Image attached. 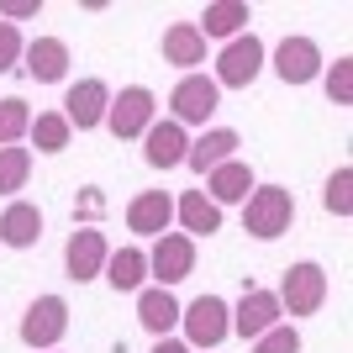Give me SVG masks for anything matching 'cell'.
I'll list each match as a JSON object with an SVG mask.
<instances>
[{
	"label": "cell",
	"instance_id": "1",
	"mask_svg": "<svg viewBox=\"0 0 353 353\" xmlns=\"http://www.w3.org/2000/svg\"><path fill=\"white\" fill-rule=\"evenodd\" d=\"M290 221H295V195L285 190V185H253V195L243 201V227H248L259 243L285 237Z\"/></svg>",
	"mask_w": 353,
	"mask_h": 353
},
{
	"label": "cell",
	"instance_id": "2",
	"mask_svg": "<svg viewBox=\"0 0 353 353\" xmlns=\"http://www.w3.org/2000/svg\"><path fill=\"white\" fill-rule=\"evenodd\" d=\"M264 63H269V48L253 37V32H243V37H232V43L216 53V90H248L259 74H264Z\"/></svg>",
	"mask_w": 353,
	"mask_h": 353
},
{
	"label": "cell",
	"instance_id": "3",
	"mask_svg": "<svg viewBox=\"0 0 353 353\" xmlns=\"http://www.w3.org/2000/svg\"><path fill=\"white\" fill-rule=\"evenodd\" d=\"M274 295H280V311H290V316H316L322 301H327V269L301 259V264L285 269V280H280Z\"/></svg>",
	"mask_w": 353,
	"mask_h": 353
},
{
	"label": "cell",
	"instance_id": "4",
	"mask_svg": "<svg viewBox=\"0 0 353 353\" xmlns=\"http://www.w3.org/2000/svg\"><path fill=\"white\" fill-rule=\"evenodd\" d=\"M179 327H185V343L190 348H216L227 332H232V306L221 295H195L190 306L179 311Z\"/></svg>",
	"mask_w": 353,
	"mask_h": 353
},
{
	"label": "cell",
	"instance_id": "5",
	"mask_svg": "<svg viewBox=\"0 0 353 353\" xmlns=\"http://www.w3.org/2000/svg\"><path fill=\"white\" fill-rule=\"evenodd\" d=\"M216 105H221V90H216L211 74H185L169 90V111H174L169 121H179V127H206L216 117Z\"/></svg>",
	"mask_w": 353,
	"mask_h": 353
},
{
	"label": "cell",
	"instance_id": "6",
	"mask_svg": "<svg viewBox=\"0 0 353 353\" xmlns=\"http://www.w3.org/2000/svg\"><path fill=\"white\" fill-rule=\"evenodd\" d=\"M153 121H159V101H153L148 85H127L105 105V127H111V137H121V143H127V137H143Z\"/></svg>",
	"mask_w": 353,
	"mask_h": 353
},
{
	"label": "cell",
	"instance_id": "7",
	"mask_svg": "<svg viewBox=\"0 0 353 353\" xmlns=\"http://www.w3.org/2000/svg\"><path fill=\"white\" fill-rule=\"evenodd\" d=\"M63 332H69V301H63V295H37L27 306V316H21V343L53 353Z\"/></svg>",
	"mask_w": 353,
	"mask_h": 353
},
{
	"label": "cell",
	"instance_id": "8",
	"mask_svg": "<svg viewBox=\"0 0 353 353\" xmlns=\"http://www.w3.org/2000/svg\"><path fill=\"white\" fill-rule=\"evenodd\" d=\"M190 269H195V237H185V232L153 237V248H148V274H153L163 290H174L179 280H190Z\"/></svg>",
	"mask_w": 353,
	"mask_h": 353
},
{
	"label": "cell",
	"instance_id": "9",
	"mask_svg": "<svg viewBox=\"0 0 353 353\" xmlns=\"http://www.w3.org/2000/svg\"><path fill=\"white\" fill-rule=\"evenodd\" d=\"M105 259H111V243H105L101 227H79V232H69V243H63V269H69L74 285L101 280Z\"/></svg>",
	"mask_w": 353,
	"mask_h": 353
},
{
	"label": "cell",
	"instance_id": "10",
	"mask_svg": "<svg viewBox=\"0 0 353 353\" xmlns=\"http://www.w3.org/2000/svg\"><path fill=\"white\" fill-rule=\"evenodd\" d=\"M105 105H111V85L105 79H79L63 95V121L74 132H95V127H105Z\"/></svg>",
	"mask_w": 353,
	"mask_h": 353
},
{
	"label": "cell",
	"instance_id": "11",
	"mask_svg": "<svg viewBox=\"0 0 353 353\" xmlns=\"http://www.w3.org/2000/svg\"><path fill=\"white\" fill-rule=\"evenodd\" d=\"M280 316H285V311H280V295L264 290V285H248V290H243V301L232 306V332L253 343V338H264Z\"/></svg>",
	"mask_w": 353,
	"mask_h": 353
},
{
	"label": "cell",
	"instance_id": "12",
	"mask_svg": "<svg viewBox=\"0 0 353 353\" xmlns=\"http://www.w3.org/2000/svg\"><path fill=\"white\" fill-rule=\"evenodd\" d=\"M274 74H280L285 85H311L322 74V48L311 43V37H285L274 48Z\"/></svg>",
	"mask_w": 353,
	"mask_h": 353
},
{
	"label": "cell",
	"instance_id": "13",
	"mask_svg": "<svg viewBox=\"0 0 353 353\" xmlns=\"http://www.w3.org/2000/svg\"><path fill=\"white\" fill-rule=\"evenodd\" d=\"M185 153H190V137H185V127L179 121H153L143 132V159L148 169H179L185 163Z\"/></svg>",
	"mask_w": 353,
	"mask_h": 353
},
{
	"label": "cell",
	"instance_id": "14",
	"mask_svg": "<svg viewBox=\"0 0 353 353\" xmlns=\"http://www.w3.org/2000/svg\"><path fill=\"white\" fill-rule=\"evenodd\" d=\"M169 221H174V201L163 190H137L132 201H127V227H132L137 237H163Z\"/></svg>",
	"mask_w": 353,
	"mask_h": 353
},
{
	"label": "cell",
	"instance_id": "15",
	"mask_svg": "<svg viewBox=\"0 0 353 353\" xmlns=\"http://www.w3.org/2000/svg\"><path fill=\"white\" fill-rule=\"evenodd\" d=\"M179 301L174 290H163V285H143L137 290V322H143V332H153V338H169L179 327Z\"/></svg>",
	"mask_w": 353,
	"mask_h": 353
},
{
	"label": "cell",
	"instance_id": "16",
	"mask_svg": "<svg viewBox=\"0 0 353 353\" xmlns=\"http://www.w3.org/2000/svg\"><path fill=\"white\" fill-rule=\"evenodd\" d=\"M21 63L37 85H59L63 74H69V43L63 37H37V43L21 48Z\"/></svg>",
	"mask_w": 353,
	"mask_h": 353
},
{
	"label": "cell",
	"instance_id": "17",
	"mask_svg": "<svg viewBox=\"0 0 353 353\" xmlns=\"http://www.w3.org/2000/svg\"><path fill=\"white\" fill-rule=\"evenodd\" d=\"M237 148H243V137H237L232 127H211V132H201V137L190 143L185 163H190L195 174H211V169H221L227 159H237Z\"/></svg>",
	"mask_w": 353,
	"mask_h": 353
},
{
	"label": "cell",
	"instance_id": "18",
	"mask_svg": "<svg viewBox=\"0 0 353 353\" xmlns=\"http://www.w3.org/2000/svg\"><path fill=\"white\" fill-rule=\"evenodd\" d=\"M248 21H253V11H248V0H216V6H206L201 11V21H195V32L201 37H243L248 32Z\"/></svg>",
	"mask_w": 353,
	"mask_h": 353
},
{
	"label": "cell",
	"instance_id": "19",
	"mask_svg": "<svg viewBox=\"0 0 353 353\" xmlns=\"http://www.w3.org/2000/svg\"><path fill=\"white\" fill-rule=\"evenodd\" d=\"M174 216H179V227H185V237H211V232H221V206L211 201L206 190H185L174 201Z\"/></svg>",
	"mask_w": 353,
	"mask_h": 353
},
{
	"label": "cell",
	"instance_id": "20",
	"mask_svg": "<svg viewBox=\"0 0 353 353\" xmlns=\"http://www.w3.org/2000/svg\"><path fill=\"white\" fill-rule=\"evenodd\" d=\"M43 237V211L32 206V201H11V206L0 211V243L6 248H32Z\"/></svg>",
	"mask_w": 353,
	"mask_h": 353
},
{
	"label": "cell",
	"instance_id": "21",
	"mask_svg": "<svg viewBox=\"0 0 353 353\" xmlns=\"http://www.w3.org/2000/svg\"><path fill=\"white\" fill-rule=\"evenodd\" d=\"M163 63H174L185 74H195V63H206V37L195 32V21H174L163 32Z\"/></svg>",
	"mask_w": 353,
	"mask_h": 353
},
{
	"label": "cell",
	"instance_id": "22",
	"mask_svg": "<svg viewBox=\"0 0 353 353\" xmlns=\"http://www.w3.org/2000/svg\"><path fill=\"white\" fill-rule=\"evenodd\" d=\"M206 195L216 201V206L248 201V195H253V169H248L243 159H227L221 169H211V174H206Z\"/></svg>",
	"mask_w": 353,
	"mask_h": 353
},
{
	"label": "cell",
	"instance_id": "23",
	"mask_svg": "<svg viewBox=\"0 0 353 353\" xmlns=\"http://www.w3.org/2000/svg\"><path fill=\"white\" fill-rule=\"evenodd\" d=\"M101 274L111 280V290H143V280H148V248H137V243L117 248L111 259H105Z\"/></svg>",
	"mask_w": 353,
	"mask_h": 353
},
{
	"label": "cell",
	"instance_id": "24",
	"mask_svg": "<svg viewBox=\"0 0 353 353\" xmlns=\"http://www.w3.org/2000/svg\"><path fill=\"white\" fill-rule=\"evenodd\" d=\"M27 137L37 143V153H63V148H69V137H74V127L63 121V111H37V117H32V127H27Z\"/></svg>",
	"mask_w": 353,
	"mask_h": 353
},
{
	"label": "cell",
	"instance_id": "25",
	"mask_svg": "<svg viewBox=\"0 0 353 353\" xmlns=\"http://www.w3.org/2000/svg\"><path fill=\"white\" fill-rule=\"evenodd\" d=\"M27 127H32V105L21 95H6L0 101V148H16L27 137Z\"/></svg>",
	"mask_w": 353,
	"mask_h": 353
},
{
	"label": "cell",
	"instance_id": "26",
	"mask_svg": "<svg viewBox=\"0 0 353 353\" xmlns=\"http://www.w3.org/2000/svg\"><path fill=\"white\" fill-rule=\"evenodd\" d=\"M27 174H32V148H0V195L27 190Z\"/></svg>",
	"mask_w": 353,
	"mask_h": 353
},
{
	"label": "cell",
	"instance_id": "27",
	"mask_svg": "<svg viewBox=\"0 0 353 353\" xmlns=\"http://www.w3.org/2000/svg\"><path fill=\"white\" fill-rule=\"evenodd\" d=\"M322 206L332 211V216H353V169L348 163L332 169V179H327V190H322Z\"/></svg>",
	"mask_w": 353,
	"mask_h": 353
},
{
	"label": "cell",
	"instance_id": "28",
	"mask_svg": "<svg viewBox=\"0 0 353 353\" xmlns=\"http://www.w3.org/2000/svg\"><path fill=\"white\" fill-rule=\"evenodd\" d=\"M253 353H301V332L290 322H274L264 338H253Z\"/></svg>",
	"mask_w": 353,
	"mask_h": 353
},
{
	"label": "cell",
	"instance_id": "29",
	"mask_svg": "<svg viewBox=\"0 0 353 353\" xmlns=\"http://www.w3.org/2000/svg\"><path fill=\"white\" fill-rule=\"evenodd\" d=\"M327 95H332V105H348L353 101V59L332 63V74H327Z\"/></svg>",
	"mask_w": 353,
	"mask_h": 353
},
{
	"label": "cell",
	"instance_id": "30",
	"mask_svg": "<svg viewBox=\"0 0 353 353\" xmlns=\"http://www.w3.org/2000/svg\"><path fill=\"white\" fill-rule=\"evenodd\" d=\"M21 48H27V43H21V32H16L11 21H0V74H11L16 63H21Z\"/></svg>",
	"mask_w": 353,
	"mask_h": 353
},
{
	"label": "cell",
	"instance_id": "31",
	"mask_svg": "<svg viewBox=\"0 0 353 353\" xmlns=\"http://www.w3.org/2000/svg\"><path fill=\"white\" fill-rule=\"evenodd\" d=\"M43 11V0H0V21H21V16H37Z\"/></svg>",
	"mask_w": 353,
	"mask_h": 353
},
{
	"label": "cell",
	"instance_id": "32",
	"mask_svg": "<svg viewBox=\"0 0 353 353\" xmlns=\"http://www.w3.org/2000/svg\"><path fill=\"white\" fill-rule=\"evenodd\" d=\"M153 353H195V348H190V343H174V338H159Z\"/></svg>",
	"mask_w": 353,
	"mask_h": 353
},
{
	"label": "cell",
	"instance_id": "33",
	"mask_svg": "<svg viewBox=\"0 0 353 353\" xmlns=\"http://www.w3.org/2000/svg\"><path fill=\"white\" fill-rule=\"evenodd\" d=\"M53 353H59V348H53Z\"/></svg>",
	"mask_w": 353,
	"mask_h": 353
}]
</instances>
